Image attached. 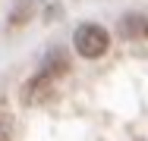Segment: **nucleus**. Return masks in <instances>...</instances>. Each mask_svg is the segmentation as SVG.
Instances as JSON below:
<instances>
[{
	"instance_id": "nucleus-1",
	"label": "nucleus",
	"mask_w": 148,
	"mask_h": 141,
	"mask_svg": "<svg viewBox=\"0 0 148 141\" xmlns=\"http://www.w3.org/2000/svg\"><path fill=\"white\" fill-rule=\"evenodd\" d=\"M63 72H66V60H63V56H54L38 75H32L29 82H25V88H22V100H25L29 107L47 100L51 91H54V85H57V79L63 75Z\"/></svg>"
},
{
	"instance_id": "nucleus-2",
	"label": "nucleus",
	"mask_w": 148,
	"mask_h": 141,
	"mask_svg": "<svg viewBox=\"0 0 148 141\" xmlns=\"http://www.w3.org/2000/svg\"><path fill=\"white\" fill-rule=\"evenodd\" d=\"M73 44H76V54H79V56H85V60H98V56L107 54V47H110V35H107V28H104V25L85 22V25L76 28Z\"/></svg>"
},
{
	"instance_id": "nucleus-3",
	"label": "nucleus",
	"mask_w": 148,
	"mask_h": 141,
	"mask_svg": "<svg viewBox=\"0 0 148 141\" xmlns=\"http://www.w3.org/2000/svg\"><path fill=\"white\" fill-rule=\"evenodd\" d=\"M120 35H126V38H145L148 41V16H126V19H120Z\"/></svg>"
},
{
	"instance_id": "nucleus-4",
	"label": "nucleus",
	"mask_w": 148,
	"mask_h": 141,
	"mask_svg": "<svg viewBox=\"0 0 148 141\" xmlns=\"http://www.w3.org/2000/svg\"><path fill=\"white\" fill-rule=\"evenodd\" d=\"M13 138V119H10V113L0 110V141H10Z\"/></svg>"
}]
</instances>
